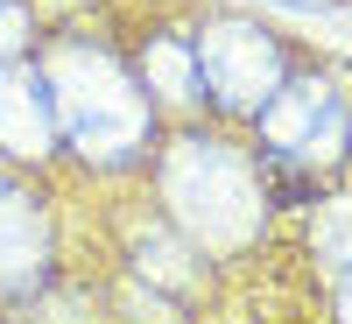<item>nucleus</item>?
Masks as SVG:
<instances>
[{
    "label": "nucleus",
    "mask_w": 352,
    "mask_h": 324,
    "mask_svg": "<svg viewBox=\"0 0 352 324\" xmlns=\"http://www.w3.org/2000/svg\"><path fill=\"white\" fill-rule=\"evenodd\" d=\"M36 71L50 85L56 134H64L85 162L127 169V162H141L155 149V99H148V85H141V71H127L113 50L56 43Z\"/></svg>",
    "instance_id": "1"
},
{
    "label": "nucleus",
    "mask_w": 352,
    "mask_h": 324,
    "mask_svg": "<svg viewBox=\"0 0 352 324\" xmlns=\"http://www.w3.org/2000/svg\"><path fill=\"white\" fill-rule=\"evenodd\" d=\"M254 120H261V149H254L261 176H282L296 191L317 169H331L352 141V106L331 78H289L282 71V85L254 106Z\"/></svg>",
    "instance_id": "2"
},
{
    "label": "nucleus",
    "mask_w": 352,
    "mask_h": 324,
    "mask_svg": "<svg viewBox=\"0 0 352 324\" xmlns=\"http://www.w3.org/2000/svg\"><path fill=\"white\" fill-rule=\"evenodd\" d=\"M190 56H197L204 99L226 106V113H254L289 71L282 50L268 43V28H247V21H204L190 36Z\"/></svg>",
    "instance_id": "3"
},
{
    "label": "nucleus",
    "mask_w": 352,
    "mask_h": 324,
    "mask_svg": "<svg viewBox=\"0 0 352 324\" xmlns=\"http://www.w3.org/2000/svg\"><path fill=\"white\" fill-rule=\"evenodd\" d=\"M50 141H56V113L43 71L0 56V155H50Z\"/></svg>",
    "instance_id": "4"
},
{
    "label": "nucleus",
    "mask_w": 352,
    "mask_h": 324,
    "mask_svg": "<svg viewBox=\"0 0 352 324\" xmlns=\"http://www.w3.org/2000/svg\"><path fill=\"white\" fill-rule=\"evenodd\" d=\"M50 268V226L21 191L0 184V296H28Z\"/></svg>",
    "instance_id": "5"
},
{
    "label": "nucleus",
    "mask_w": 352,
    "mask_h": 324,
    "mask_svg": "<svg viewBox=\"0 0 352 324\" xmlns=\"http://www.w3.org/2000/svg\"><path fill=\"white\" fill-rule=\"evenodd\" d=\"M141 85L162 99H184V106H204V85H197V56H190V36H162L141 56Z\"/></svg>",
    "instance_id": "6"
},
{
    "label": "nucleus",
    "mask_w": 352,
    "mask_h": 324,
    "mask_svg": "<svg viewBox=\"0 0 352 324\" xmlns=\"http://www.w3.org/2000/svg\"><path fill=\"white\" fill-rule=\"evenodd\" d=\"M28 43V14H21V0H0V56H21Z\"/></svg>",
    "instance_id": "7"
},
{
    "label": "nucleus",
    "mask_w": 352,
    "mask_h": 324,
    "mask_svg": "<svg viewBox=\"0 0 352 324\" xmlns=\"http://www.w3.org/2000/svg\"><path fill=\"white\" fill-rule=\"evenodd\" d=\"M338 310H352V261H345V282H338Z\"/></svg>",
    "instance_id": "8"
}]
</instances>
